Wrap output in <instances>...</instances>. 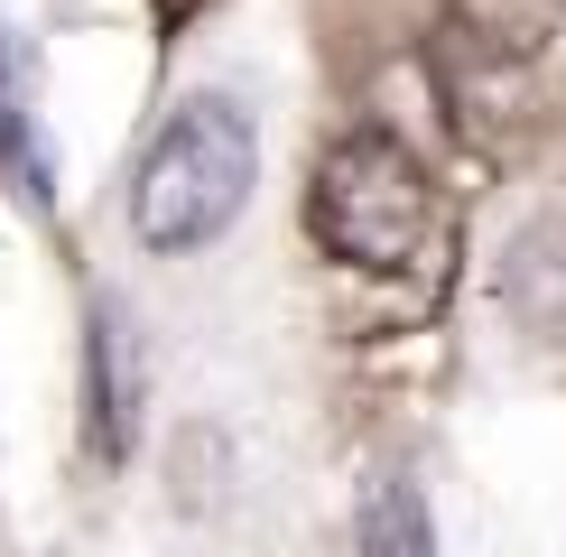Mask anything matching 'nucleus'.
I'll return each mask as SVG.
<instances>
[{"mask_svg": "<svg viewBox=\"0 0 566 557\" xmlns=\"http://www.w3.org/2000/svg\"><path fill=\"white\" fill-rule=\"evenodd\" d=\"M261 186V130H251L242 103L223 93H196V103L168 112V130L149 139L130 177V232L139 251H205L214 232H232V214Z\"/></svg>", "mask_w": 566, "mask_h": 557, "instance_id": "2", "label": "nucleus"}, {"mask_svg": "<svg viewBox=\"0 0 566 557\" xmlns=\"http://www.w3.org/2000/svg\"><path fill=\"white\" fill-rule=\"evenodd\" d=\"M84 390H93V446L122 464L130 437H139V344H130L112 297L93 307V335H84Z\"/></svg>", "mask_w": 566, "mask_h": 557, "instance_id": "4", "label": "nucleus"}, {"mask_svg": "<svg viewBox=\"0 0 566 557\" xmlns=\"http://www.w3.org/2000/svg\"><path fill=\"white\" fill-rule=\"evenodd\" d=\"M566 46V0H446L437 75L464 122H511L538 112V75Z\"/></svg>", "mask_w": 566, "mask_h": 557, "instance_id": "3", "label": "nucleus"}, {"mask_svg": "<svg viewBox=\"0 0 566 557\" xmlns=\"http://www.w3.org/2000/svg\"><path fill=\"white\" fill-rule=\"evenodd\" d=\"M196 10H205V0H158V19H168V29H186Z\"/></svg>", "mask_w": 566, "mask_h": 557, "instance_id": "7", "label": "nucleus"}, {"mask_svg": "<svg viewBox=\"0 0 566 557\" xmlns=\"http://www.w3.org/2000/svg\"><path fill=\"white\" fill-rule=\"evenodd\" d=\"M353 548L363 557H437V521L409 474H371V493L353 502Z\"/></svg>", "mask_w": 566, "mask_h": 557, "instance_id": "6", "label": "nucleus"}, {"mask_svg": "<svg viewBox=\"0 0 566 557\" xmlns=\"http://www.w3.org/2000/svg\"><path fill=\"white\" fill-rule=\"evenodd\" d=\"M502 297H511V316H521L530 335L566 344V214H538L521 242H511V261H502Z\"/></svg>", "mask_w": 566, "mask_h": 557, "instance_id": "5", "label": "nucleus"}, {"mask_svg": "<svg viewBox=\"0 0 566 557\" xmlns=\"http://www.w3.org/2000/svg\"><path fill=\"white\" fill-rule=\"evenodd\" d=\"M306 232H316L325 261L399 278V270H428L446 214H437V186H428L409 139L363 122V130H344L335 149L316 158V177H306Z\"/></svg>", "mask_w": 566, "mask_h": 557, "instance_id": "1", "label": "nucleus"}]
</instances>
